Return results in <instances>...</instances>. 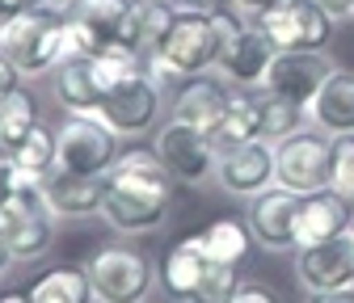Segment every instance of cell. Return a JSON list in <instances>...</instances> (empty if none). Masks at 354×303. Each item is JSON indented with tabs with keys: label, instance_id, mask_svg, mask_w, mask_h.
<instances>
[{
	"label": "cell",
	"instance_id": "obj_18",
	"mask_svg": "<svg viewBox=\"0 0 354 303\" xmlns=\"http://www.w3.org/2000/svg\"><path fill=\"white\" fill-rule=\"evenodd\" d=\"M274 55H279L274 38L253 21V26H245L241 34H232L224 42V51H219V63L215 68H224V76L236 80V84H261L266 72H270V63H274Z\"/></svg>",
	"mask_w": 354,
	"mask_h": 303
},
{
	"label": "cell",
	"instance_id": "obj_40",
	"mask_svg": "<svg viewBox=\"0 0 354 303\" xmlns=\"http://www.w3.org/2000/svg\"><path fill=\"white\" fill-rule=\"evenodd\" d=\"M350 232H354V219H350Z\"/></svg>",
	"mask_w": 354,
	"mask_h": 303
},
{
	"label": "cell",
	"instance_id": "obj_33",
	"mask_svg": "<svg viewBox=\"0 0 354 303\" xmlns=\"http://www.w3.org/2000/svg\"><path fill=\"white\" fill-rule=\"evenodd\" d=\"M9 173H13V168H9V156L0 152V202H5V198H9V190H13V177H9Z\"/></svg>",
	"mask_w": 354,
	"mask_h": 303
},
{
	"label": "cell",
	"instance_id": "obj_36",
	"mask_svg": "<svg viewBox=\"0 0 354 303\" xmlns=\"http://www.w3.org/2000/svg\"><path fill=\"white\" fill-rule=\"evenodd\" d=\"M9 262H13V253H9V244H5V232H0V274L9 270Z\"/></svg>",
	"mask_w": 354,
	"mask_h": 303
},
{
	"label": "cell",
	"instance_id": "obj_32",
	"mask_svg": "<svg viewBox=\"0 0 354 303\" xmlns=\"http://www.w3.org/2000/svg\"><path fill=\"white\" fill-rule=\"evenodd\" d=\"M270 5H279V0H232V9H241V13H266V9H270Z\"/></svg>",
	"mask_w": 354,
	"mask_h": 303
},
{
	"label": "cell",
	"instance_id": "obj_2",
	"mask_svg": "<svg viewBox=\"0 0 354 303\" xmlns=\"http://www.w3.org/2000/svg\"><path fill=\"white\" fill-rule=\"evenodd\" d=\"M64 55H68V9H55L47 0L17 13L0 30V59L21 76L55 72Z\"/></svg>",
	"mask_w": 354,
	"mask_h": 303
},
{
	"label": "cell",
	"instance_id": "obj_24",
	"mask_svg": "<svg viewBox=\"0 0 354 303\" xmlns=\"http://www.w3.org/2000/svg\"><path fill=\"white\" fill-rule=\"evenodd\" d=\"M30 303H97L84 266H55L30 282Z\"/></svg>",
	"mask_w": 354,
	"mask_h": 303
},
{
	"label": "cell",
	"instance_id": "obj_38",
	"mask_svg": "<svg viewBox=\"0 0 354 303\" xmlns=\"http://www.w3.org/2000/svg\"><path fill=\"white\" fill-rule=\"evenodd\" d=\"M47 5H55V9H72L76 0H47Z\"/></svg>",
	"mask_w": 354,
	"mask_h": 303
},
{
	"label": "cell",
	"instance_id": "obj_14",
	"mask_svg": "<svg viewBox=\"0 0 354 303\" xmlns=\"http://www.w3.org/2000/svg\"><path fill=\"white\" fill-rule=\"evenodd\" d=\"M295 278L304 291H342L354 286V232L321 244L295 248Z\"/></svg>",
	"mask_w": 354,
	"mask_h": 303
},
{
	"label": "cell",
	"instance_id": "obj_37",
	"mask_svg": "<svg viewBox=\"0 0 354 303\" xmlns=\"http://www.w3.org/2000/svg\"><path fill=\"white\" fill-rule=\"evenodd\" d=\"M13 17H17V13H13V5H9V0H0V30H5Z\"/></svg>",
	"mask_w": 354,
	"mask_h": 303
},
{
	"label": "cell",
	"instance_id": "obj_15",
	"mask_svg": "<svg viewBox=\"0 0 354 303\" xmlns=\"http://www.w3.org/2000/svg\"><path fill=\"white\" fill-rule=\"evenodd\" d=\"M51 89H55V101L68 114H102L106 80L97 72V55H68V59H59L55 76H51Z\"/></svg>",
	"mask_w": 354,
	"mask_h": 303
},
{
	"label": "cell",
	"instance_id": "obj_29",
	"mask_svg": "<svg viewBox=\"0 0 354 303\" xmlns=\"http://www.w3.org/2000/svg\"><path fill=\"white\" fill-rule=\"evenodd\" d=\"M232 303H279V295L270 286H261V282H241V291H236Z\"/></svg>",
	"mask_w": 354,
	"mask_h": 303
},
{
	"label": "cell",
	"instance_id": "obj_5",
	"mask_svg": "<svg viewBox=\"0 0 354 303\" xmlns=\"http://www.w3.org/2000/svg\"><path fill=\"white\" fill-rule=\"evenodd\" d=\"M0 232L13 262H38L55 244V211L42 198V186H13L0 202Z\"/></svg>",
	"mask_w": 354,
	"mask_h": 303
},
{
	"label": "cell",
	"instance_id": "obj_39",
	"mask_svg": "<svg viewBox=\"0 0 354 303\" xmlns=\"http://www.w3.org/2000/svg\"><path fill=\"white\" fill-rule=\"evenodd\" d=\"M350 17H354V0H350Z\"/></svg>",
	"mask_w": 354,
	"mask_h": 303
},
{
	"label": "cell",
	"instance_id": "obj_19",
	"mask_svg": "<svg viewBox=\"0 0 354 303\" xmlns=\"http://www.w3.org/2000/svg\"><path fill=\"white\" fill-rule=\"evenodd\" d=\"M228 101H232V93H228L215 76L203 72V76H190L182 89H177V97H173V118L194 122V126H203V131H215L219 118H224V110H228Z\"/></svg>",
	"mask_w": 354,
	"mask_h": 303
},
{
	"label": "cell",
	"instance_id": "obj_9",
	"mask_svg": "<svg viewBox=\"0 0 354 303\" xmlns=\"http://www.w3.org/2000/svg\"><path fill=\"white\" fill-rule=\"evenodd\" d=\"M257 26L274 38L279 51H325L333 42L337 17H329L317 0H279L257 13Z\"/></svg>",
	"mask_w": 354,
	"mask_h": 303
},
{
	"label": "cell",
	"instance_id": "obj_6",
	"mask_svg": "<svg viewBox=\"0 0 354 303\" xmlns=\"http://www.w3.org/2000/svg\"><path fill=\"white\" fill-rule=\"evenodd\" d=\"M156 156L165 160V168L177 177V186H203L215 177V164H219V144L211 131L182 118H169L156 126Z\"/></svg>",
	"mask_w": 354,
	"mask_h": 303
},
{
	"label": "cell",
	"instance_id": "obj_23",
	"mask_svg": "<svg viewBox=\"0 0 354 303\" xmlns=\"http://www.w3.org/2000/svg\"><path fill=\"white\" fill-rule=\"evenodd\" d=\"M194 244L211 257V262L241 266L245 257H249L253 232H249V224H241V219H232V215H224V219H211L203 232H194Z\"/></svg>",
	"mask_w": 354,
	"mask_h": 303
},
{
	"label": "cell",
	"instance_id": "obj_27",
	"mask_svg": "<svg viewBox=\"0 0 354 303\" xmlns=\"http://www.w3.org/2000/svg\"><path fill=\"white\" fill-rule=\"evenodd\" d=\"M304 114H308V110H299V106H291V101H279V97L266 93V126H261V139H270V144L287 139L291 131H299V118H304Z\"/></svg>",
	"mask_w": 354,
	"mask_h": 303
},
{
	"label": "cell",
	"instance_id": "obj_7",
	"mask_svg": "<svg viewBox=\"0 0 354 303\" xmlns=\"http://www.w3.org/2000/svg\"><path fill=\"white\" fill-rule=\"evenodd\" d=\"M118 139L122 135L102 114H68L59 126V168L84 173V177H106L122 156Z\"/></svg>",
	"mask_w": 354,
	"mask_h": 303
},
{
	"label": "cell",
	"instance_id": "obj_16",
	"mask_svg": "<svg viewBox=\"0 0 354 303\" xmlns=\"http://www.w3.org/2000/svg\"><path fill=\"white\" fill-rule=\"evenodd\" d=\"M42 198L55 211V219H93L106 206V177H84V173L55 168L42 182Z\"/></svg>",
	"mask_w": 354,
	"mask_h": 303
},
{
	"label": "cell",
	"instance_id": "obj_34",
	"mask_svg": "<svg viewBox=\"0 0 354 303\" xmlns=\"http://www.w3.org/2000/svg\"><path fill=\"white\" fill-rule=\"evenodd\" d=\"M317 5H321L329 17H337V21H342V17H350V0H317Z\"/></svg>",
	"mask_w": 354,
	"mask_h": 303
},
{
	"label": "cell",
	"instance_id": "obj_12",
	"mask_svg": "<svg viewBox=\"0 0 354 303\" xmlns=\"http://www.w3.org/2000/svg\"><path fill=\"white\" fill-rule=\"evenodd\" d=\"M329 76H333V63L325 59V51H279L266 80H261V89L279 101L308 110Z\"/></svg>",
	"mask_w": 354,
	"mask_h": 303
},
{
	"label": "cell",
	"instance_id": "obj_8",
	"mask_svg": "<svg viewBox=\"0 0 354 303\" xmlns=\"http://www.w3.org/2000/svg\"><path fill=\"white\" fill-rule=\"evenodd\" d=\"M274 182L295 190V194H313L333 182V139L317 131H291L287 139L274 144Z\"/></svg>",
	"mask_w": 354,
	"mask_h": 303
},
{
	"label": "cell",
	"instance_id": "obj_3",
	"mask_svg": "<svg viewBox=\"0 0 354 303\" xmlns=\"http://www.w3.org/2000/svg\"><path fill=\"white\" fill-rule=\"evenodd\" d=\"M219 51H224V38H219L211 13H173L165 34L152 42L148 63H152V76L169 84V80L203 76L207 68L219 63Z\"/></svg>",
	"mask_w": 354,
	"mask_h": 303
},
{
	"label": "cell",
	"instance_id": "obj_10",
	"mask_svg": "<svg viewBox=\"0 0 354 303\" xmlns=\"http://www.w3.org/2000/svg\"><path fill=\"white\" fill-rule=\"evenodd\" d=\"M102 118L114 126L118 135H144V131H152L156 118H160V80L152 72H144V68L118 76L106 89Z\"/></svg>",
	"mask_w": 354,
	"mask_h": 303
},
{
	"label": "cell",
	"instance_id": "obj_30",
	"mask_svg": "<svg viewBox=\"0 0 354 303\" xmlns=\"http://www.w3.org/2000/svg\"><path fill=\"white\" fill-rule=\"evenodd\" d=\"M160 5H169L173 13H215L219 0H160Z\"/></svg>",
	"mask_w": 354,
	"mask_h": 303
},
{
	"label": "cell",
	"instance_id": "obj_20",
	"mask_svg": "<svg viewBox=\"0 0 354 303\" xmlns=\"http://www.w3.org/2000/svg\"><path fill=\"white\" fill-rule=\"evenodd\" d=\"M308 118L325 135H354V72L333 68V76L321 84L317 101L308 106Z\"/></svg>",
	"mask_w": 354,
	"mask_h": 303
},
{
	"label": "cell",
	"instance_id": "obj_1",
	"mask_svg": "<svg viewBox=\"0 0 354 303\" xmlns=\"http://www.w3.org/2000/svg\"><path fill=\"white\" fill-rule=\"evenodd\" d=\"M173 186H177V177L165 168V160L156 156V148H131L106 173V206H102V219L118 236L156 232L169 219Z\"/></svg>",
	"mask_w": 354,
	"mask_h": 303
},
{
	"label": "cell",
	"instance_id": "obj_31",
	"mask_svg": "<svg viewBox=\"0 0 354 303\" xmlns=\"http://www.w3.org/2000/svg\"><path fill=\"white\" fill-rule=\"evenodd\" d=\"M304 303H354V286H342V291H308Z\"/></svg>",
	"mask_w": 354,
	"mask_h": 303
},
{
	"label": "cell",
	"instance_id": "obj_21",
	"mask_svg": "<svg viewBox=\"0 0 354 303\" xmlns=\"http://www.w3.org/2000/svg\"><path fill=\"white\" fill-rule=\"evenodd\" d=\"M207 262H211V257L194 244V236L169 244V248L160 253V270H156V278H160L165 295H169V299H177V303H186V299L194 295V286L203 282Z\"/></svg>",
	"mask_w": 354,
	"mask_h": 303
},
{
	"label": "cell",
	"instance_id": "obj_4",
	"mask_svg": "<svg viewBox=\"0 0 354 303\" xmlns=\"http://www.w3.org/2000/svg\"><path fill=\"white\" fill-rule=\"evenodd\" d=\"M84 270H88L97 303H148L152 282H156L148 253H140L136 244H122V240L97 244L88 253Z\"/></svg>",
	"mask_w": 354,
	"mask_h": 303
},
{
	"label": "cell",
	"instance_id": "obj_28",
	"mask_svg": "<svg viewBox=\"0 0 354 303\" xmlns=\"http://www.w3.org/2000/svg\"><path fill=\"white\" fill-rule=\"evenodd\" d=\"M329 186L354 202V135H337L333 139V182Z\"/></svg>",
	"mask_w": 354,
	"mask_h": 303
},
{
	"label": "cell",
	"instance_id": "obj_17",
	"mask_svg": "<svg viewBox=\"0 0 354 303\" xmlns=\"http://www.w3.org/2000/svg\"><path fill=\"white\" fill-rule=\"evenodd\" d=\"M350 219H354V202H350L346 194H337L333 186L313 190V194H304V198H299L295 240H299V248H304V244L333 240V236L350 232Z\"/></svg>",
	"mask_w": 354,
	"mask_h": 303
},
{
	"label": "cell",
	"instance_id": "obj_26",
	"mask_svg": "<svg viewBox=\"0 0 354 303\" xmlns=\"http://www.w3.org/2000/svg\"><path fill=\"white\" fill-rule=\"evenodd\" d=\"M241 291V274L236 266H224V262H207V274L203 282L194 286V295L186 303H232Z\"/></svg>",
	"mask_w": 354,
	"mask_h": 303
},
{
	"label": "cell",
	"instance_id": "obj_25",
	"mask_svg": "<svg viewBox=\"0 0 354 303\" xmlns=\"http://www.w3.org/2000/svg\"><path fill=\"white\" fill-rule=\"evenodd\" d=\"M38 122H42V118H38V101H34V93H26L21 84H17L13 93H5V97H0V152L13 156Z\"/></svg>",
	"mask_w": 354,
	"mask_h": 303
},
{
	"label": "cell",
	"instance_id": "obj_11",
	"mask_svg": "<svg viewBox=\"0 0 354 303\" xmlns=\"http://www.w3.org/2000/svg\"><path fill=\"white\" fill-rule=\"evenodd\" d=\"M299 198H304V194H295V190H287V186H279V182L249 198L245 224H249L253 240H257L266 253H295V248H299V240H295Z\"/></svg>",
	"mask_w": 354,
	"mask_h": 303
},
{
	"label": "cell",
	"instance_id": "obj_22",
	"mask_svg": "<svg viewBox=\"0 0 354 303\" xmlns=\"http://www.w3.org/2000/svg\"><path fill=\"white\" fill-rule=\"evenodd\" d=\"M261 126H266V93H232L224 118L215 126V144L219 152L224 148H236V144H249V139H261Z\"/></svg>",
	"mask_w": 354,
	"mask_h": 303
},
{
	"label": "cell",
	"instance_id": "obj_13",
	"mask_svg": "<svg viewBox=\"0 0 354 303\" xmlns=\"http://www.w3.org/2000/svg\"><path fill=\"white\" fill-rule=\"evenodd\" d=\"M215 182L224 194L249 202L266 186H274V144L270 139H249V144L224 148L219 152V164H215Z\"/></svg>",
	"mask_w": 354,
	"mask_h": 303
},
{
	"label": "cell",
	"instance_id": "obj_35",
	"mask_svg": "<svg viewBox=\"0 0 354 303\" xmlns=\"http://www.w3.org/2000/svg\"><path fill=\"white\" fill-rule=\"evenodd\" d=\"M0 303H30V291H0Z\"/></svg>",
	"mask_w": 354,
	"mask_h": 303
}]
</instances>
